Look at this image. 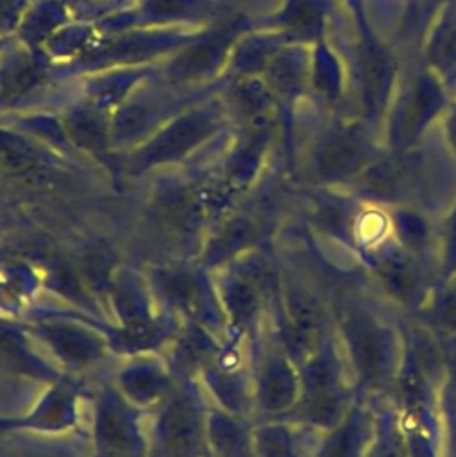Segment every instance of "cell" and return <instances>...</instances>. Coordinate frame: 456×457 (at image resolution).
I'll return each instance as SVG.
<instances>
[{"label": "cell", "instance_id": "1", "mask_svg": "<svg viewBox=\"0 0 456 457\" xmlns=\"http://www.w3.org/2000/svg\"><path fill=\"white\" fill-rule=\"evenodd\" d=\"M229 129H232L229 114L215 93L170 118L138 146L114 155L122 157L129 175H141L188 159Z\"/></svg>", "mask_w": 456, "mask_h": 457}, {"label": "cell", "instance_id": "2", "mask_svg": "<svg viewBox=\"0 0 456 457\" xmlns=\"http://www.w3.org/2000/svg\"><path fill=\"white\" fill-rule=\"evenodd\" d=\"M249 14L227 11L204 27L190 43L157 64V77L181 91H197L224 82L232 48L252 29Z\"/></svg>", "mask_w": 456, "mask_h": 457}, {"label": "cell", "instance_id": "3", "mask_svg": "<svg viewBox=\"0 0 456 457\" xmlns=\"http://www.w3.org/2000/svg\"><path fill=\"white\" fill-rule=\"evenodd\" d=\"M200 29H157V27H136L118 34L100 36L97 45L82 55L79 61L55 68V79H75L79 75L116 68V66H148L159 64L186 43H190Z\"/></svg>", "mask_w": 456, "mask_h": 457}, {"label": "cell", "instance_id": "4", "mask_svg": "<svg viewBox=\"0 0 456 457\" xmlns=\"http://www.w3.org/2000/svg\"><path fill=\"white\" fill-rule=\"evenodd\" d=\"M222 84L197 91H181L165 84L157 75L143 82L111 116V148L113 154L127 152L170 118L191 104L218 93Z\"/></svg>", "mask_w": 456, "mask_h": 457}, {"label": "cell", "instance_id": "5", "mask_svg": "<svg viewBox=\"0 0 456 457\" xmlns=\"http://www.w3.org/2000/svg\"><path fill=\"white\" fill-rule=\"evenodd\" d=\"M229 9L218 0H134L98 23L100 34H118L136 27L200 29L207 27Z\"/></svg>", "mask_w": 456, "mask_h": 457}, {"label": "cell", "instance_id": "6", "mask_svg": "<svg viewBox=\"0 0 456 457\" xmlns=\"http://www.w3.org/2000/svg\"><path fill=\"white\" fill-rule=\"evenodd\" d=\"M445 105L440 77L420 70L402 86L390 114V141L395 148L411 145Z\"/></svg>", "mask_w": 456, "mask_h": 457}, {"label": "cell", "instance_id": "7", "mask_svg": "<svg viewBox=\"0 0 456 457\" xmlns=\"http://www.w3.org/2000/svg\"><path fill=\"white\" fill-rule=\"evenodd\" d=\"M54 80V64L43 52L11 43L0 57V112L20 107Z\"/></svg>", "mask_w": 456, "mask_h": 457}, {"label": "cell", "instance_id": "8", "mask_svg": "<svg viewBox=\"0 0 456 457\" xmlns=\"http://www.w3.org/2000/svg\"><path fill=\"white\" fill-rule=\"evenodd\" d=\"M309 57L308 46L284 45L261 75L274 95L279 123L284 127L286 137L291 136L295 105L309 87Z\"/></svg>", "mask_w": 456, "mask_h": 457}, {"label": "cell", "instance_id": "9", "mask_svg": "<svg viewBox=\"0 0 456 457\" xmlns=\"http://www.w3.org/2000/svg\"><path fill=\"white\" fill-rule=\"evenodd\" d=\"M359 50H358V75L361 89V104L368 121H379L395 80V62L386 46L376 39L367 25L359 21Z\"/></svg>", "mask_w": 456, "mask_h": 457}, {"label": "cell", "instance_id": "10", "mask_svg": "<svg viewBox=\"0 0 456 457\" xmlns=\"http://www.w3.org/2000/svg\"><path fill=\"white\" fill-rule=\"evenodd\" d=\"M367 157L368 143L356 125H331L320 134L313 148V164L325 179H340L358 171Z\"/></svg>", "mask_w": 456, "mask_h": 457}, {"label": "cell", "instance_id": "11", "mask_svg": "<svg viewBox=\"0 0 456 457\" xmlns=\"http://www.w3.org/2000/svg\"><path fill=\"white\" fill-rule=\"evenodd\" d=\"M157 75V64L116 66L79 75L72 80L79 84V96L89 100L102 111L113 112L148 79Z\"/></svg>", "mask_w": 456, "mask_h": 457}, {"label": "cell", "instance_id": "12", "mask_svg": "<svg viewBox=\"0 0 456 457\" xmlns=\"http://www.w3.org/2000/svg\"><path fill=\"white\" fill-rule=\"evenodd\" d=\"M325 18L324 0H283L277 11L254 18L252 27L274 30L291 45L313 46L324 39Z\"/></svg>", "mask_w": 456, "mask_h": 457}, {"label": "cell", "instance_id": "13", "mask_svg": "<svg viewBox=\"0 0 456 457\" xmlns=\"http://www.w3.org/2000/svg\"><path fill=\"white\" fill-rule=\"evenodd\" d=\"M64 134L72 148L91 157H114L111 148V114L77 96L61 112Z\"/></svg>", "mask_w": 456, "mask_h": 457}, {"label": "cell", "instance_id": "14", "mask_svg": "<svg viewBox=\"0 0 456 457\" xmlns=\"http://www.w3.org/2000/svg\"><path fill=\"white\" fill-rule=\"evenodd\" d=\"M70 20L61 0H30L20 14L13 39L32 52H41L48 37Z\"/></svg>", "mask_w": 456, "mask_h": 457}, {"label": "cell", "instance_id": "15", "mask_svg": "<svg viewBox=\"0 0 456 457\" xmlns=\"http://www.w3.org/2000/svg\"><path fill=\"white\" fill-rule=\"evenodd\" d=\"M290 45L281 34L274 30L252 27L236 41L227 71L224 79L243 77V75H263L272 57L284 46Z\"/></svg>", "mask_w": 456, "mask_h": 457}, {"label": "cell", "instance_id": "16", "mask_svg": "<svg viewBox=\"0 0 456 457\" xmlns=\"http://www.w3.org/2000/svg\"><path fill=\"white\" fill-rule=\"evenodd\" d=\"M100 30L95 23L70 20L57 32H54L43 46V54L55 68L68 66L86 55L100 39Z\"/></svg>", "mask_w": 456, "mask_h": 457}, {"label": "cell", "instance_id": "17", "mask_svg": "<svg viewBox=\"0 0 456 457\" xmlns=\"http://www.w3.org/2000/svg\"><path fill=\"white\" fill-rule=\"evenodd\" d=\"M161 441L172 457H191L198 441L197 414L186 400L170 402L161 416Z\"/></svg>", "mask_w": 456, "mask_h": 457}, {"label": "cell", "instance_id": "18", "mask_svg": "<svg viewBox=\"0 0 456 457\" xmlns=\"http://www.w3.org/2000/svg\"><path fill=\"white\" fill-rule=\"evenodd\" d=\"M431 70L447 87L456 82V4L451 0L426 48Z\"/></svg>", "mask_w": 456, "mask_h": 457}, {"label": "cell", "instance_id": "19", "mask_svg": "<svg viewBox=\"0 0 456 457\" xmlns=\"http://www.w3.org/2000/svg\"><path fill=\"white\" fill-rule=\"evenodd\" d=\"M311 95L325 105H334L342 93V71L336 55L325 41L313 45L309 57V87Z\"/></svg>", "mask_w": 456, "mask_h": 457}, {"label": "cell", "instance_id": "20", "mask_svg": "<svg viewBox=\"0 0 456 457\" xmlns=\"http://www.w3.org/2000/svg\"><path fill=\"white\" fill-rule=\"evenodd\" d=\"M0 123H5L16 129L18 132L25 134L27 137H30L39 145H50L63 150L72 148L64 134V127L59 112H43V111L16 112L9 116H0Z\"/></svg>", "mask_w": 456, "mask_h": 457}, {"label": "cell", "instance_id": "21", "mask_svg": "<svg viewBox=\"0 0 456 457\" xmlns=\"http://www.w3.org/2000/svg\"><path fill=\"white\" fill-rule=\"evenodd\" d=\"M41 145L0 123V171L5 175H27L39 164Z\"/></svg>", "mask_w": 456, "mask_h": 457}, {"label": "cell", "instance_id": "22", "mask_svg": "<svg viewBox=\"0 0 456 457\" xmlns=\"http://www.w3.org/2000/svg\"><path fill=\"white\" fill-rule=\"evenodd\" d=\"M97 437L100 443V450L107 457H125L129 453L131 434L127 421L122 412L114 407H104L98 416Z\"/></svg>", "mask_w": 456, "mask_h": 457}, {"label": "cell", "instance_id": "23", "mask_svg": "<svg viewBox=\"0 0 456 457\" xmlns=\"http://www.w3.org/2000/svg\"><path fill=\"white\" fill-rule=\"evenodd\" d=\"M72 20L79 21H89V23H98L100 20L127 9L134 4V0H61Z\"/></svg>", "mask_w": 456, "mask_h": 457}, {"label": "cell", "instance_id": "24", "mask_svg": "<svg viewBox=\"0 0 456 457\" xmlns=\"http://www.w3.org/2000/svg\"><path fill=\"white\" fill-rule=\"evenodd\" d=\"M265 395L270 405H283L288 402L290 395H291V382L290 378L284 375L283 370H274L270 371L268 378H266V387H265Z\"/></svg>", "mask_w": 456, "mask_h": 457}, {"label": "cell", "instance_id": "25", "mask_svg": "<svg viewBox=\"0 0 456 457\" xmlns=\"http://www.w3.org/2000/svg\"><path fill=\"white\" fill-rule=\"evenodd\" d=\"M30 0H0V34L13 36L20 14Z\"/></svg>", "mask_w": 456, "mask_h": 457}, {"label": "cell", "instance_id": "26", "mask_svg": "<svg viewBox=\"0 0 456 457\" xmlns=\"http://www.w3.org/2000/svg\"><path fill=\"white\" fill-rule=\"evenodd\" d=\"M445 129H447L449 141H451L452 146L456 148V107L449 112V116H447V120H445Z\"/></svg>", "mask_w": 456, "mask_h": 457}, {"label": "cell", "instance_id": "27", "mask_svg": "<svg viewBox=\"0 0 456 457\" xmlns=\"http://www.w3.org/2000/svg\"><path fill=\"white\" fill-rule=\"evenodd\" d=\"M13 39V36H4V34H0V57L7 52V48L11 46V41Z\"/></svg>", "mask_w": 456, "mask_h": 457}, {"label": "cell", "instance_id": "28", "mask_svg": "<svg viewBox=\"0 0 456 457\" xmlns=\"http://www.w3.org/2000/svg\"><path fill=\"white\" fill-rule=\"evenodd\" d=\"M347 4L350 5V9H352L354 12L363 11V7H361V0H347Z\"/></svg>", "mask_w": 456, "mask_h": 457}, {"label": "cell", "instance_id": "29", "mask_svg": "<svg viewBox=\"0 0 456 457\" xmlns=\"http://www.w3.org/2000/svg\"><path fill=\"white\" fill-rule=\"evenodd\" d=\"M440 2H451V0H427V4H426V12H427V9L431 11V9H436L438 5H440Z\"/></svg>", "mask_w": 456, "mask_h": 457}, {"label": "cell", "instance_id": "30", "mask_svg": "<svg viewBox=\"0 0 456 457\" xmlns=\"http://www.w3.org/2000/svg\"><path fill=\"white\" fill-rule=\"evenodd\" d=\"M38 457H54V455H38Z\"/></svg>", "mask_w": 456, "mask_h": 457}]
</instances>
